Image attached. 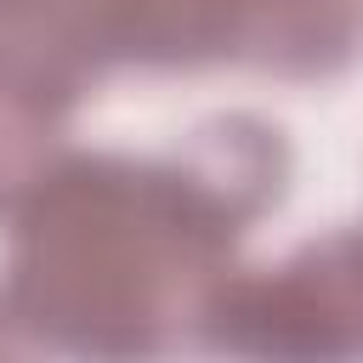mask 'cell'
I'll use <instances>...</instances> for the list:
<instances>
[{"mask_svg": "<svg viewBox=\"0 0 363 363\" xmlns=\"http://www.w3.org/2000/svg\"><path fill=\"white\" fill-rule=\"evenodd\" d=\"M272 187L278 142L238 119L170 164L62 159L17 199L0 318L79 352H153L204 312Z\"/></svg>", "mask_w": 363, "mask_h": 363, "instance_id": "obj_1", "label": "cell"}, {"mask_svg": "<svg viewBox=\"0 0 363 363\" xmlns=\"http://www.w3.org/2000/svg\"><path fill=\"white\" fill-rule=\"evenodd\" d=\"M0 28V40L74 79L108 57H250L284 74H323L352 57V40L363 34V0H40Z\"/></svg>", "mask_w": 363, "mask_h": 363, "instance_id": "obj_2", "label": "cell"}, {"mask_svg": "<svg viewBox=\"0 0 363 363\" xmlns=\"http://www.w3.org/2000/svg\"><path fill=\"white\" fill-rule=\"evenodd\" d=\"M221 346L272 357L363 352V227L301 250L289 267L221 278L199 312Z\"/></svg>", "mask_w": 363, "mask_h": 363, "instance_id": "obj_3", "label": "cell"}, {"mask_svg": "<svg viewBox=\"0 0 363 363\" xmlns=\"http://www.w3.org/2000/svg\"><path fill=\"white\" fill-rule=\"evenodd\" d=\"M74 85L0 51V210L17 204L51 170V136Z\"/></svg>", "mask_w": 363, "mask_h": 363, "instance_id": "obj_4", "label": "cell"}, {"mask_svg": "<svg viewBox=\"0 0 363 363\" xmlns=\"http://www.w3.org/2000/svg\"><path fill=\"white\" fill-rule=\"evenodd\" d=\"M40 0H0V23H11V17H23V11H34Z\"/></svg>", "mask_w": 363, "mask_h": 363, "instance_id": "obj_5", "label": "cell"}]
</instances>
